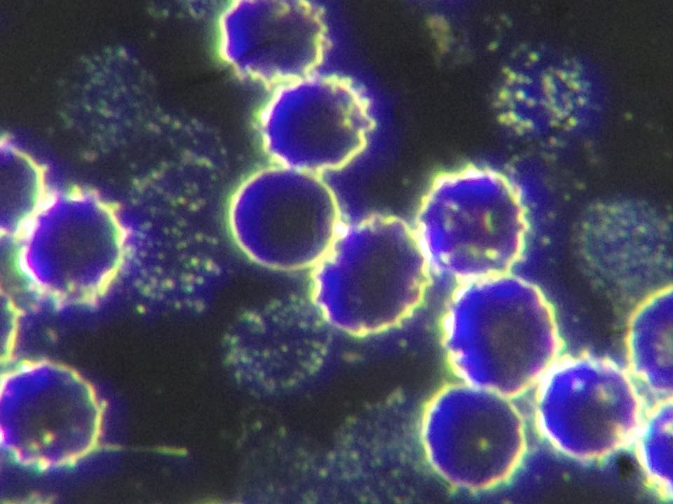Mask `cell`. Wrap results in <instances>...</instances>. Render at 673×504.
<instances>
[{"label": "cell", "instance_id": "6da1fadb", "mask_svg": "<svg viewBox=\"0 0 673 504\" xmlns=\"http://www.w3.org/2000/svg\"><path fill=\"white\" fill-rule=\"evenodd\" d=\"M437 337L451 379L515 400L566 349L550 300L514 270L451 288Z\"/></svg>", "mask_w": 673, "mask_h": 504}, {"label": "cell", "instance_id": "7a4b0ae2", "mask_svg": "<svg viewBox=\"0 0 673 504\" xmlns=\"http://www.w3.org/2000/svg\"><path fill=\"white\" fill-rule=\"evenodd\" d=\"M308 272V295L318 314L332 328L354 336L400 325L430 291L411 225L394 216L342 223Z\"/></svg>", "mask_w": 673, "mask_h": 504}, {"label": "cell", "instance_id": "3957f363", "mask_svg": "<svg viewBox=\"0 0 673 504\" xmlns=\"http://www.w3.org/2000/svg\"><path fill=\"white\" fill-rule=\"evenodd\" d=\"M411 225L430 281L454 286L514 270L527 235L524 208L501 172L467 166L436 176Z\"/></svg>", "mask_w": 673, "mask_h": 504}, {"label": "cell", "instance_id": "277c9868", "mask_svg": "<svg viewBox=\"0 0 673 504\" xmlns=\"http://www.w3.org/2000/svg\"><path fill=\"white\" fill-rule=\"evenodd\" d=\"M531 438L582 465L627 451L648 405L621 358L565 349L519 400Z\"/></svg>", "mask_w": 673, "mask_h": 504}, {"label": "cell", "instance_id": "5b68a950", "mask_svg": "<svg viewBox=\"0 0 673 504\" xmlns=\"http://www.w3.org/2000/svg\"><path fill=\"white\" fill-rule=\"evenodd\" d=\"M11 262L32 292L61 302L101 295L124 255V234L111 207L81 189L49 190L22 230L6 239Z\"/></svg>", "mask_w": 673, "mask_h": 504}, {"label": "cell", "instance_id": "8992f818", "mask_svg": "<svg viewBox=\"0 0 673 504\" xmlns=\"http://www.w3.org/2000/svg\"><path fill=\"white\" fill-rule=\"evenodd\" d=\"M418 433L435 475L471 493L508 482L523 463L531 440L519 400L451 379L423 404Z\"/></svg>", "mask_w": 673, "mask_h": 504}, {"label": "cell", "instance_id": "52a82bcc", "mask_svg": "<svg viewBox=\"0 0 673 504\" xmlns=\"http://www.w3.org/2000/svg\"><path fill=\"white\" fill-rule=\"evenodd\" d=\"M256 125L271 164L321 175L363 150L373 120L368 101L351 81L315 70L270 88Z\"/></svg>", "mask_w": 673, "mask_h": 504}, {"label": "cell", "instance_id": "ba28073f", "mask_svg": "<svg viewBox=\"0 0 673 504\" xmlns=\"http://www.w3.org/2000/svg\"><path fill=\"white\" fill-rule=\"evenodd\" d=\"M1 405V444L25 465L48 469L73 463L98 438L101 404L79 374L60 364L25 360L6 369Z\"/></svg>", "mask_w": 673, "mask_h": 504}, {"label": "cell", "instance_id": "9c48e42d", "mask_svg": "<svg viewBox=\"0 0 673 504\" xmlns=\"http://www.w3.org/2000/svg\"><path fill=\"white\" fill-rule=\"evenodd\" d=\"M217 50L238 76L270 88L315 70L326 50L319 8L301 1H235L222 9Z\"/></svg>", "mask_w": 673, "mask_h": 504}, {"label": "cell", "instance_id": "30bf717a", "mask_svg": "<svg viewBox=\"0 0 673 504\" xmlns=\"http://www.w3.org/2000/svg\"><path fill=\"white\" fill-rule=\"evenodd\" d=\"M261 174L262 260L285 271L309 272L342 224L336 197L321 175L273 164Z\"/></svg>", "mask_w": 673, "mask_h": 504}, {"label": "cell", "instance_id": "8fae6325", "mask_svg": "<svg viewBox=\"0 0 673 504\" xmlns=\"http://www.w3.org/2000/svg\"><path fill=\"white\" fill-rule=\"evenodd\" d=\"M647 403L673 400V293L656 290L633 309L621 358Z\"/></svg>", "mask_w": 673, "mask_h": 504}, {"label": "cell", "instance_id": "7c38bea8", "mask_svg": "<svg viewBox=\"0 0 673 504\" xmlns=\"http://www.w3.org/2000/svg\"><path fill=\"white\" fill-rule=\"evenodd\" d=\"M627 452L646 488L661 500L673 502V400L649 404Z\"/></svg>", "mask_w": 673, "mask_h": 504}, {"label": "cell", "instance_id": "4fadbf2b", "mask_svg": "<svg viewBox=\"0 0 673 504\" xmlns=\"http://www.w3.org/2000/svg\"><path fill=\"white\" fill-rule=\"evenodd\" d=\"M12 168L6 161L4 178L5 185L2 197L5 196L6 222L1 228L2 237H13L17 234L35 214L48 188L43 173L27 156L21 155L20 163Z\"/></svg>", "mask_w": 673, "mask_h": 504}]
</instances>
